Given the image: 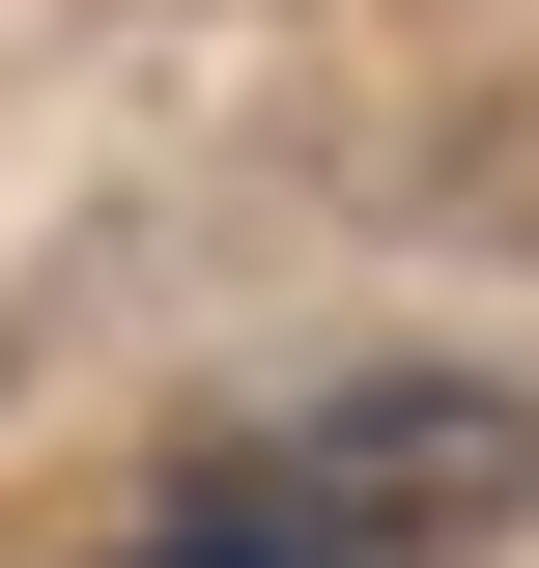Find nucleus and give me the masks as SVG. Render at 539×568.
I'll list each match as a JSON object with an SVG mask.
<instances>
[{"label": "nucleus", "mask_w": 539, "mask_h": 568, "mask_svg": "<svg viewBox=\"0 0 539 568\" xmlns=\"http://www.w3.org/2000/svg\"><path fill=\"white\" fill-rule=\"evenodd\" d=\"M511 484H539V426L482 398V369H369V398H313V426H284L227 511H284L313 568H369V540H482Z\"/></svg>", "instance_id": "1"}, {"label": "nucleus", "mask_w": 539, "mask_h": 568, "mask_svg": "<svg viewBox=\"0 0 539 568\" xmlns=\"http://www.w3.org/2000/svg\"><path fill=\"white\" fill-rule=\"evenodd\" d=\"M142 568H313V540H284V511H200V540H142Z\"/></svg>", "instance_id": "2"}]
</instances>
